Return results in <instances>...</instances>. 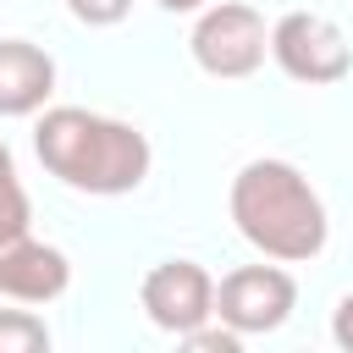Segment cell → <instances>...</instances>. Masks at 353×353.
<instances>
[{
    "label": "cell",
    "mask_w": 353,
    "mask_h": 353,
    "mask_svg": "<svg viewBox=\"0 0 353 353\" xmlns=\"http://www.w3.org/2000/svg\"><path fill=\"white\" fill-rule=\"evenodd\" d=\"M33 149L55 182L94 199L132 193L154 165V149L132 121H116L83 105H44L33 127Z\"/></svg>",
    "instance_id": "6da1fadb"
},
{
    "label": "cell",
    "mask_w": 353,
    "mask_h": 353,
    "mask_svg": "<svg viewBox=\"0 0 353 353\" xmlns=\"http://www.w3.org/2000/svg\"><path fill=\"white\" fill-rule=\"evenodd\" d=\"M226 204H232V226L243 232V243L281 265L314 259L331 237L325 204L292 160H248L232 176Z\"/></svg>",
    "instance_id": "7a4b0ae2"
},
{
    "label": "cell",
    "mask_w": 353,
    "mask_h": 353,
    "mask_svg": "<svg viewBox=\"0 0 353 353\" xmlns=\"http://www.w3.org/2000/svg\"><path fill=\"white\" fill-rule=\"evenodd\" d=\"M188 50H193L199 72L237 83V77H254V72L265 66V55H270V28H265V17H259L254 6H243V0H210V6L199 11L193 33H188Z\"/></svg>",
    "instance_id": "3957f363"
},
{
    "label": "cell",
    "mask_w": 353,
    "mask_h": 353,
    "mask_svg": "<svg viewBox=\"0 0 353 353\" xmlns=\"http://www.w3.org/2000/svg\"><path fill=\"white\" fill-rule=\"evenodd\" d=\"M270 61L292 83L325 88V83H342L353 72V44H347V33L331 17H320V11H287V17L270 22Z\"/></svg>",
    "instance_id": "277c9868"
},
{
    "label": "cell",
    "mask_w": 353,
    "mask_h": 353,
    "mask_svg": "<svg viewBox=\"0 0 353 353\" xmlns=\"http://www.w3.org/2000/svg\"><path fill=\"white\" fill-rule=\"evenodd\" d=\"M298 309V281L276 265H237L215 287V320H226L237 336H265L281 331Z\"/></svg>",
    "instance_id": "5b68a950"
},
{
    "label": "cell",
    "mask_w": 353,
    "mask_h": 353,
    "mask_svg": "<svg viewBox=\"0 0 353 353\" xmlns=\"http://www.w3.org/2000/svg\"><path fill=\"white\" fill-rule=\"evenodd\" d=\"M138 303L143 314L171 331V336H188L199 331L204 320H215V276L199 265V259H160L143 287H138Z\"/></svg>",
    "instance_id": "8992f818"
},
{
    "label": "cell",
    "mask_w": 353,
    "mask_h": 353,
    "mask_svg": "<svg viewBox=\"0 0 353 353\" xmlns=\"http://www.w3.org/2000/svg\"><path fill=\"white\" fill-rule=\"evenodd\" d=\"M72 287V259L33 232L0 243V298L11 303H55Z\"/></svg>",
    "instance_id": "52a82bcc"
},
{
    "label": "cell",
    "mask_w": 353,
    "mask_h": 353,
    "mask_svg": "<svg viewBox=\"0 0 353 353\" xmlns=\"http://www.w3.org/2000/svg\"><path fill=\"white\" fill-rule=\"evenodd\" d=\"M55 94V61L28 39H0V116H39Z\"/></svg>",
    "instance_id": "ba28073f"
},
{
    "label": "cell",
    "mask_w": 353,
    "mask_h": 353,
    "mask_svg": "<svg viewBox=\"0 0 353 353\" xmlns=\"http://www.w3.org/2000/svg\"><path fill=\"white\" fill-rule=\"evenodd\" d=\"M28 193H22V176H17V160H11V149L0 143V243L6 237H22L28 232Z\"/></svg>",
    "instance_id": "9c48e42d"
},
{
    "label": "cell",
    "mask_w": 353,
    "mask_h": 353,
    "mask_svg": "<svg viewBox=\"0 0 353 353\" xmlns=\"http://www.w3.org/2000/svg\"><path fill=\"white\" fill-rule=\"evenodd\" d=\"M50 325L33 309H0V353H44Z\"/></svg>",
    "instance_id": "30bf717a"
},
{
    "label": "cell",
    "mask_w": 353,
    "mask_h": 353,
    "mask_svg": "<svg viewBox=\"0 0 353 353\" xmlns=\"http://www.w3.org/2000/svg\"><path fill=\"white\" fill-rule=\"evenodd\" d=\"M66 11L77 22H88V28H116L132 11V0H66Z\"/></svg>",
    "instance_id": "8fae6325"
},
{
    "label": "cell",
    "mask_w": 353,
    "mask_h": 353,
    "mask_svg": "<svg viewBox=\"0 0 353 353\" xmlns=\"http://www.w3.org/2000/svg\"><path fill=\"white\" fill-rule=\"evenodd\" d=\"M176 342H188V347H204V353H237V347H243V336H237L226 320H221V325H210V320H204L199 331H188V336H176Z\"/></svg>",
    "instance_id": "7c38bea8"
},
{
    "label": "cell",
    "mask_w": 353,
    "mask_h": 353,
    "mask_svg": "<svg viewBox=\"0 0 353 353\" xmlns=\"http://www.w3.org/2000/svg\"><path fill=\"white\" fill-rule=\"evenodd\" d=\"M331 336H336V347H347V353H353V292H342V298H336V314H331Z\"/></svg>",
    "instance_id": "4fadbf2b"
},
{
    "label": "cell",
    "mask_w": 353,
    "mask_h": 353,
    "mask_svg": "<svg viewBox=\"0 0 353 353\" xmlns=\"http://www.w3.org/2000/svg\"><path fill=\"white\" fill-rule=\"evenodd\" d=\"M210 0H160V11H204Z\"/></svg>",
    "instance_id": "5bb4252c"
}]
</instances>
